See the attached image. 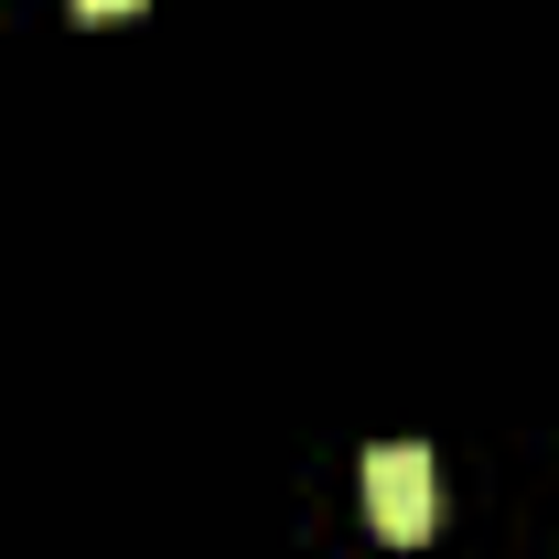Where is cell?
<instances>
[{"label":"cell","instance_id":"6da1fadb","mask_svg":"<svg viewBox=\"0 0 559 559\" xmlns=\"http://www.w3.org/2000/svg\"><path fill=\"white\" fill-rule=\"evenodd\" d=\"M355 485H366V516H377L388 549H419V538H430L441 485H430V452H419V441H377V452L355 463Z\"/></svg>","mask_w":559,"mask_h":559},{"label":"cell","instance_id":"7a4b0ae2","mask_svg":"<svg viewBox=\"0 0 559 559\" xmlns=\"http://www.w3.org/2000/svg\"><path fill=\"white\" fill-rule=\"evenodd\" d=\"M75 11H86V22H130L140 0H75Z\"/></svg>","mask_w":559,"mask_h":559}]
</instances>
